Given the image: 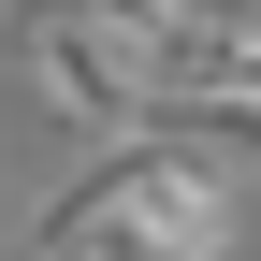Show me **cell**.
<instances>
[{"mask_svg":"<svg viewBox=\"0 0 261 261\" xmlns=\"http://www.w3.org/2000/svg\"><path fill=\"white\" fill-rule=\"evenodd\" d=\"M87 15H102V29H130L145 58H174V29H189V0H87Z\"/></svg>","mask_w":261,"mask_h":261,"instance_id":"obj_2","label":"cell"},{"mask_svg":"<svg viewBox=\"0 0 261 261\" xmlns=\"http://www.w3.org/2000/svg\"><path fill=\"white\" fill-rule=\"evenodd\" d=\"M15 73L44 87V116L87 130V145H145V116H160V58L130 44V29H102L87 0H29L15 15Z\"/></svg>","mask_w":261,"mask_h":261,"instance_id":"obj_1","label":"cell"}]
</instances>
